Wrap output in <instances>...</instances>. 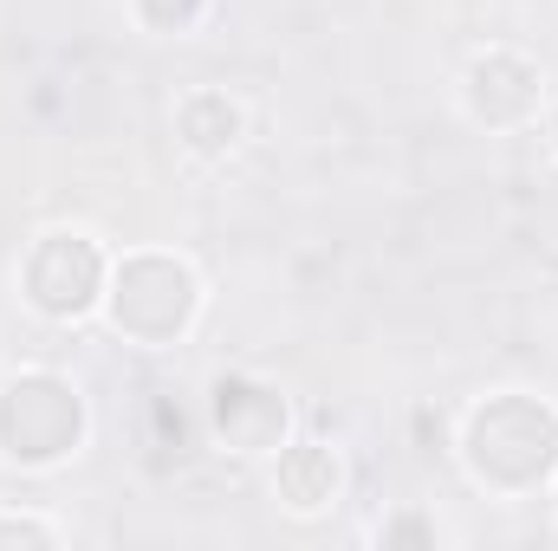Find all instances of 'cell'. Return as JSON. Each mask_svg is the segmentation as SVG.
<instances>
[{"mask_svg":"<svg viewBox=\"0 0 558 551\" xmlns=\"http://www.w3.org/2000/svg\"><path fill=\"white\" fill-rule=\"evenodd\" d=\"M461 467L494 500L539 493L558 467V409L526 390H500V396L474 403L461 421Z\"/></svg>","mask_w":558,"mask_h":551,"instance_id":"1","label":"cell"},{"mask_svg":"<svg viewBox=\"0 0 558 551\" xmlns=\"http://www.w3.org/2000/svg\"><path fill=\"white\" fill-rule=\"evenodd\" d=\"M105 311H111V325L131 344L169 351L202 318V279H195V267L182 254H131L105 279Z\"/></svg>","mask_w":558,"mask_h":551,"instance_id":"2","label":"cell"},{"mask_svg":"<svg viewBox=\"0 0 558 551\" xmlns=\"http://www.w3.org/2000/svg\"><path fill=\"white\" fill-rule=\"evenodd\" d=\"M85 441V396L59 370H20L0 383V461L13 467H59Z\"/></svg>","mask_w":558,"mask_h":551,"instance_id":"3","label":"cell"},{"mask_svg":"<svg viewBox=\"0 0 558 551\" xmlns=\"http://www.w3.org/2000/svg\"><path fill=\"white\" fill-rule=\"evenodd\" d=\"M105 279L111 260L98 254L92 234H39L20 260V298L39 311V318H85L92 305H105Z\"/></svg>","mask_w":558,"mask_h":551,"instance_id":"4","label":"cell"},{"mask_svg":"<svg viewBox=\"0 0 558 551\" xmlns=\"http://www.w3.org/2000/svg\"><path fill=\"white\" fill-rule=\"evenodd\" d=\"M208 421L228 454H279L286 448V396L260 377H215L208 383Z\"/></svg>","mask_w":558,"mask_h":551,"instance_id":"5","label":"cell"},{"mask_svg":"<svg viewBox=\"0 0 558 551\" xmlns=\"http://www.w3.org/2000/svg\"><path fill=\"white\" fill-rule=\"evenodd\" d=\"M461 98H468V118H474V124H487V131H520V124L539 118L546 78H539L533 59H520V52L500 46V52H481V59L468 65Z\"/></svg>","mask_w":558,"mask_h":551,"instance_id":"6","label":"cell"},{"mask_svg":"<svg viewBox=\"0 0 558 551\" xmlns=\"http://www.w3.org/2000/svg\"><path fill=\"white\" fill-rule=\"evenodd\" d=\"M274 487H279V506H286V513L312 519V513L338 506V493H344V461H338V448H325V441H286V448H279V467H274Z\"/></svg>","mask_w":558,"mask_h":551,"instance_id":"7","label":"cell"},{"mask_svg":"<svg viewBox=\"0 0 558 551\" xmlns=\"http://www.w3.org/2000/svg\"><path fill=\"white\" fill-rule=\"evenodd\" d=\"M175 131L195 156H228L241 143V105L228 91H189L175 105Z\"/></svg>","mask_w":558,"mask_h":551,"instance_id":"8","label":"cell"},{"mask_svg":"<svg viewBox=\"0 0 558 551\" xmlns=\"http://www.w3.org/2000/svg\"><path fill=\"white\" fill-rule=\"evenodd\" d=\"M0 546H59V526L33 513H0Z\"/></svg>","mask_w":558,"mask_h":551,"instance_id":"9","label":"cell"},{"mask_svg":"<svg viewBox=\"0 0 558 551\" xmlns=\"http://www.w3.org/2000/svg\"><path fill=\"white\" fill-rule=\"evenodd\" d=\"M377 539H384V546H390V539H428V546H435V526H428V519H390Z\"/></svg>","mask_w":558,"mask_h":551,"instance_id":"10","label":"cell"},{"mask_svg":"<svg viewBox=\"0 0 558 551\" xmlns=\"http://www.w3.org/2000/svg\"><path fill=\"white\" fill-rule=\"evenodd\" d=\"M553 137H558V118H553Z\"/></svg>","mask_w":558,"mask_h":551,"instance_id":"11","label":"cell"}]
</instances>
